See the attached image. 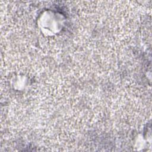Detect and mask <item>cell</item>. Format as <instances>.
Instances as JSON below:
<instances>
[{"instance_id": "6da1fadb", "label": "cell", "mask_w": 152, "mask_h": 152, "mask_svg": "<svg viewBox=\"0 0 152 152\" xmlns=\"http://www.w3.org/2000/svg\"><path fill=\"white\" fill-rule=\"evenodd\" d=\"M65 18L62 14L51 10L42 11L37 24L40 31L45 36L52 37L59 34L65 25Z\"/></svg>"}]
</instances>
